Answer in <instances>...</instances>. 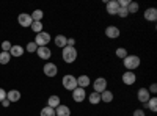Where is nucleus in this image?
Instances as JSON below:
<instances>
[{
    "instance_id": "f257e3e1",
    "label": "nucleus",
    "mask_w": 157,
    "mask_h": 116,
    "mask_svg": "<svg viewBox=\"0 0 157 116\" xmlns=\"http://www.w3.org/2000/svg\"><path fill=\"white\" fill-rule=\"evenodd\" d=\"M77 57H78V52H77L75 47L66 46V47L61 49V58H63V61L66 63V64H72L77 60Z\"/></svg>"
},
{
    "instance_id": "f03ea898",
    "label": "nucleus",
    "mask_w": 157,
    "mask_h": 116,
    "mask_svg": "<svg viewBox=\"0 0 157 116\" xmlns=\"http://www.w3.org/2000/svg\"><path fill=\"white\" fill-rule=\"evenodd\" d=\"M141 64V60L138 55H127L124 60H123V66L126 68V71H135L137 68H140Z\"/></svg>"
},
{
    "instance_id": "7ed1b4c3",
    "label": "nucleus",
    "mask_w": 157,
    "mask_h": 116,
    "mask_svg": "<svg viewBox=\"0 0 157 116\" xmlns=\"http://www.w3.org/2000/svg\"><path fill=\"white\" fill-rule=\"evenodd\" d=\"M61 85H63V88L66 89V91H74V89L77 88V77H74L72 74H66V75H63V79H61Z\"/></svg>"
},
{
    "instance_id": "20e7f679",
    "label": "nucleus",
    "mask_w": 157,
    "mask_h": 116,
    "mask_svg": "<svg viewBox=\"0 0 157 116\" xmlns=\"http://www.w3.org/2000/svg\"><path fill=\"white\" fill-rule=\"evenodd\" d=\"M50 39H52V36L47 33V32H41V33H38L36 35V38H35V44L38 46V47H44V46H49V43H50Z\"/></svg>"
},
{
    "instance_id": "39448f33",
    "label": "nucleus",
    "mask_w": 157,
    "mask_h": 116,
    "mask_svg": "<svg viewBox=\"0 0 157 116\" xmlns=\"http://www.w3.org/2000/svg\"><path fill=\"white\" fill-rule=\"evenodd\" d=\"M43 72H44V75L49 77V79H54V77L58 74V66L55 63H46L44 68H43Z\"/></svg>"
},
{
    "instance_id": "423d86ee",
    "label": "nucleus",
    "mask_w": 157,
    "mask_h": 116,
    "mask_svg": "<svg viewBox=\"0 0 157 116\" xmlns=\"http://www.w3.org/2000/svg\"><path fill=\"white\" fill-rule=\"evenodd\" d=\"M86 89L85 88H75L74 91H72V100L74 102H77V104H80V102H85V99H86Z\"/></svg>"
},
{
    "instance_id": "0eeeda50",
    "label": "nucleus",
    "mask_w": 157,
    "mask_h": 116,
    "mask_svg": "<svg viewBox=\"0 0 157 116\" xmlns=\"http://www.w3.org/2000/svg\"><path fill=\"white\" fill-rule=\"evenodd\" d=\"M93 89H94V93H102V91H105L107 89V79H104V77H98V79L93 82Z\"/></svg>"
},
{
    "instance_id": "6e6552de",
    "label": "nucleus",
    "mask_w": 157,
    "mask_h": 116,
    "mask_svg": "<svg viewBox=\"0 0 157 116\" xmlns=\"http://www.w3.org/2000/svg\"><path fill=\"white\" fill-rule=\"evenodd\" d=\"M121 80H123V83H124L126 86H132V85L137 82V75H135V72H132V71H126V72H123Z\"/></svg>"
},
{
    "instance_id": "1a4fd4ad",
    "label": "nucleus",
    "mask_w": 157,
    "mask_h": 116,
    "mask_svg": "<svg viewBox=\"0 0 157 116\" xmlns=\"http://www.w3.org/2000/svg\"><path fill=\"white\" fill-rule=\"evenodd\" d=\"M104 33H105V36L109 38V39H118V38H120V35H121V30L118 28L116 25H109Z\"/></svg>"
},
{
    "instance_id": "9d476101",
    "label": "nucleus",
    "mask_w": 157,
    "mask_h": 116,
    "mask_svg": "<svg viewBox=\"0 0 157 116\" xmlns=\"http://www.w3.org/2000/svg\"><path fill=\"white\" fill-rule=\"evenodd\" d=\"M17 22H19V25L22 28H27V27H30L32 25V17H30V14H27V13H22V14H19L17 16Z\"/></svg>"
},
{
    "instance_id": "9b49d317",
    "label": "nucleus",
    "mask_w": 157,
    "mask_h": 116,
    "mask_svg": "<svg viewBox=\"0 0 157 116\" xmlns=\"http://www.w3.org/2000/svg\"><path fill=\"white\" fill-rule=\"evenodd\" d=\"M105 9L110 16H116L118 9H120V5H118V0H110V2H105Z\"/></svg>"
},
{
    "instance_id": "f8f14e48",
    "label": "nucleus",
    "mask_w": 157,
    "mask_h": 116,
    "mask_svg": "<svg viewBox=\"0 0 157 116\" xmlns=\"http://www.w3.org/2000/svg\"><path fill=\"white\" fill-rule=\"evenodd\" d=\"M36 54H38V57L41 58V60L49 61V60H50V57H52V50L49 49V46H44V47H38Z\"/></svg>"
},
{
    "instance_id": "ddd939ff",
    "label": "nucleus",
    "mask_w": 157,
    "mask_h": 116,
    "mask_svg": "<svg viewBox=\"0 0 157 116\" xmlns=\"http://www.w3.org/2000/svg\"><path fill=\"white\" fill-rule=\"evenodd\" d=\"M149 97H151V94L148 91V88H140L138 91H137V99H138V102H141L143 105H145L146 102L149 100Z\"/></svg>"
},
{
    "instance_id": "4468645a",
    "label": "nucleus",
    "mask_w": 157,
    "mask_h": 116,
    "mask_svg": "<svg viewBox=\"0 0 157 116\" xmlns=\"http://www.w3.org/2000/svg\"><path fill=\"white\" fill-rule=\"evenodd\" d=\"M143 17H145V21H148V22H155L157 21V9L154 6L146 8V11L143 13Z\"/></svg>"
},
{
    "instance_id": "2eb2a0df",
    "label": "nucleus",
    "mask_w": 157,
    "mask_h": 116,
    "mask_svg": "<svg viewBox=\"0 0 157 116\" xmlns=\"http://www.w3.org/2000/svg\"><path fill=\"white\" fill-rule=\"evenodd\" d=\"M90 85H91L90 75H85V74H83V75H78V77H77V86H78V88H85V89H86Z\"/></svg>"
},
{
    "instance_id": "dca6fc26",
    "label": "nucleus",
    "mask_w": 157,
    "mask_h": 116,
    "mask_svg": "<svg viewBox=\"0 0 157 116\" xmlns=\"http://www.w3.org/2000/svg\"><path fill=\"white\" fill-rule=\"evenodd\" d=\"M6 99L11 102V104L19 102L21 100V91H17V89H10V91H6Z\"/></svg>"
},
{
    "instance_id": "f3484780",
    "label": "nucleus",
    "mask_w": 157,
    "mask_h": 116,
    "mask_svg": "<svg viewBox=\"0 0 157 116\" xmlns=\"http://www.w3.org/2000/svg\"><path fill=\"white\" fill-rule=\"evenodd\" d=\"M24 52H25V49H22V46L14 44V46H11L10 55H11V58H13V57H14V58H19V57H22V55H24Z\"/></svg>"
},
{
    "instance_id": "a211bd4d",
    "label": "nucleus",
    "mask_w": 157,
    "mask_h": 116,
    "mask_svg": "<svg viewBox=\"0 0 157 116\" xmlns=\"http://www.w3.org/2000/svg\"><path fill=\"white\" fill-rule=\"evenodd\" d=\"M55 116H71V108L64 104H60L55 108Z\"/></svg>"
},
{
    "instance_id": "6ab92c4d",
    "label": "nucleus",
    "mask_w": 157,
    "mask_h": 116,
    "mask_svg": "<svg viewBox=\"0 0 157 116\" xmlns=\"http://www.w3.org/2000/svg\"><path fill=\"white\" fill-rule=\"evenodd\" d=\"M113 99H115V96L110 89H105V91L101 93V102H104V104H112Z\"/></svg>"
},
{
    "instance_id": "aec40b11",
    "label": "nucleus",
    "mask_w": 157,
    "mask_h": 116,
    "mask_svg": "<svg viewBox=\"0 0 157 116\" xmlns=\"http://www.w3.org/2000/svg\"><path fill=\"white\" fill-rule=\"evenodd\" d=\"M54 43H55L57 47L63 49V47H66V44H68V38L64 36V35H57V36L54 38Z\"/></svg>"
},
{
    "instance_id": "412c9836",
    "label": "nucleus",
    "mask_w": 157,
    "mask_h": 116,
    "mask_svg": "<svg viewBox=\"0 0 157 116\" xmlns=\"http://www.w3.org/2000/svg\"><path fill=\"white\" fill-rule=\"evenodd\" d=\"M61 99H60V96H57V94H52V96H49L47 97V105L49 107H52V108H57L61 102H60Z\"/></svg>"
},
{
    "instance_id": "4be33fe9",
    "label": "nucleus",
    "mask_w": 157,
    "mask_h": 116,
    "mask_svg": "<svg viewBox=\"0 0 157 116\" xmlns=\"http://www.w3.org/2000/svg\"><path fill=\"white\" fill-rule=\"evenodd\" d=\"M145 107H146L149 111L155 113V111H157V97H155V96H154V97L151 96V97H149V100L145 104Z\"/></svg>"
},
{
    "instance_id": "5701e85b",
    "label": "nucleus",
    "mask_w": 157,
    "mask_h": 116,
    "mask_svg": "<svg viewBox=\"0 0 157 116\" xmlns=\"http://www.w3.org/2000/svg\"><path fill=\"white\" fill-rule=\"evenodd\" d=\"M86 99H88V102L91 105H98V104H101V94L99 93H91V94H88L86 96Z\"/></svg>"
},
{
    "instance_id": "b1692460",
    "label": "nucleus",
    "mask_w": 157,
    "mask_h": 116,
    "mask_svg": "<svg viewBox=\"0 0 157 116\" xmlns=\"http://www.w3.org/2000/svg\"><path fill=\"white\" fill-rule=\"evenodd\" d=\"M30 17H32V21L33 22H41L43 21V17H44V13L41 11V9H35L32 14H30Z\"/></svg>"
},
{
    "instance_id": "393cba45",
    "label": "nucleus",
    "mask_w": 157,
    "mask_h": 116,
    "mask_svg": "<svg viewBox=\"0 0 157 116\" xmlns=\"http://www.w3.org/2000/svg\"><path fill=\"white\" fill-rule=\"evenodd\" d=\"M39 116H55V108L46 105V107L41 108V111H39Z\"/></svg>"
},
{
    "instance_id": "a878e982",
    "label": "nucleus",
    "mask_w": 157,
    "mask_h": 116,
    "mask_svg": "<svg viewBox=\"0 0 157 116\" xmlns=\"http://www.w3.org/2000/svg\"><path fill=\"white\" fill-rule=\"evenodd\" d=\"M138 9H140V5L137 2H129V5H127L129 14H135V13H138Z\"/></svg>"
},
{
    "instance_id": "bb28decb",
    "label": "nucleus",
    "mask_w": 157,
    "mask_h": 116,
    "mask_svg": "<svg viewBox=\"0 0 157 116\" xmlns=\"http://www.w3.org/2000/svg\"><path fill=\"white\" fill-rule=\"evenodd\" d=\"M11 61L10 52H0V64H8Z\"/></svg>"
},
{
    "instance_id": "cd10ccee",
    "label": "nucleus",
    "mask_w": 157,
    "mask_h": 116,
    "mask_svg": "<svg viewBox=\"0 0 157 116\" xmlns=\"http://www.w3.org/2000/svg\"><path fill=\"white\" fill-rule=\"evenodd\" d=\"M43 27H44L43 22H32V25H30V28H32V30H33L36 35L43 32Z\"/></svg>"
},
{
    "instance_id": "c85d7f7f",
    "label": "nucleus",
    "mask_w": 157,
    "mask_h": 116,
    "mask_svg": "<svg viewBox=\"0 0 157 116\" xmlns=\"http://www.w3.org/2000/svg\"><path fill=\"white\" fill-rule=\"evenodd\" d=\"M115 54H116V57L120 58V60H124V58L129 55V54H127V49H124V47H118Z\"/></svg>"
},
{
    "instance_id": "c756f323",
    "label": "nucleus",
    "mask_w": 157,
    "mask_h": 116,
    "mask_svg": "<svg viewBox=\"0 0 157 116\" xmlns=\"http://www.w3.org/2000/svg\"><path fill=\"white\" fill-rule=\"evenodd\" d=\"M25 50H27L29 54H35L36 50H38V46H36V44H35V43L32 41V43H29V44H27V47H25Z\"/></svg>"
},
{
    "instance_id": "7c9ffc66",
    "label": "nucleus",
    "mask_w": 157,
    "mask_h": 116,
    "mask_svg": "<svg viewBox=\"0 0 157 116\" xmlns=\"http://www.w3.org/2000/svg\"><path fill=\"white\" fill-rule=\"evenodd\" d=\"M116 16H120L121 19H126L127 16H130L129 14V11H127V8H120V9H118V14Z\"/></svg>"
},
{
    "instance_id": "2f4dec72",
    "label": "nucleus",
    "mask_w": 157,
    "mask_h": 116,
    "mask_svg": "<svg viewBox=\"0 0 157 116\" xmlns=\"http://www.w3.org/2000/svg\"><path fill=\"white\" fill-rule=\"evenodd\" d=\"M11 43L10 41H3L2 43V52H10V50H11Z\"/></svg>"
},
{
    "instance_id": "473e14b6",
    "label": "nucleus",
    "mask_w": 157,
    "mask_h": 116,
    "mask_svg": "<svg viewBox=\"0 0 157 116\" xmlns=\"http://www.w3.org/2000/svg\"><path fill=\"white\" fill-rule=\"evenodd\" d=\"M148 91H149V94H155L157 93V83H151L149 88H148Z\"/></svg>"
},
{
    "instance_id": "72a5a7b5",
    "label": "nucleus",
    "mask_w": 157,
    "mask_h": 116,
    "mask_svg": "<svg viewBox=\"0 0 157 116\" xmlns=\"http://www.w3.org/2000/svg\"><path fill=\"white\" fill-rule=\"evenodd\" d=\"M132 116H146V113H145V110H141V108H137V110H134Z\"/></svg>"
},
{
    "instance_id": "f704fd0d",
    "label": "nucleus",
    "mask_w": 157,
    "mask_h": 116,
    "mask_svg": "<svg viewBox=\"0 0 157 116\" xmlns=\"http://www.w3.org/2000/svg\"><path fill=\"white\" fill-rule=\"evenodd\" d=\"M5 99H6V91H5L3 88H0V102L5 100Z\"/></svg>"
},
{
    "instance_id": "c9c22d12",
    "label": "nucleus",
    "mask_w": 157,
    "mask_h": 116,
    "mask_svg": "<svg viewBox=\"0 0 157 116\" xmlns=\"http://www.w3.org/2000/svg\"><path fill=\"white\" fill-rule=\"evenodd\" d=\"M66 46H69V47H75V39L74 38H68V44Z\"/></svg>"
},
{
    "instance_id": "e433bc0d",
    "label": "nucleus",
    "mask_w": 157,
    "mask_h": 116,
    "mask_svg": "<svg viewBox=\"0 0 157 116\" xmlns=\"http://www.w3.org/2000/svg\"><path fill=\"white\" fill-rule=\"evenodd\" d=\"M0 104H2V107H3V108H8V107H10V104H11V102H10L8 99H5V100H2V102H0Z\"/></svg>"
}]
</instances>
